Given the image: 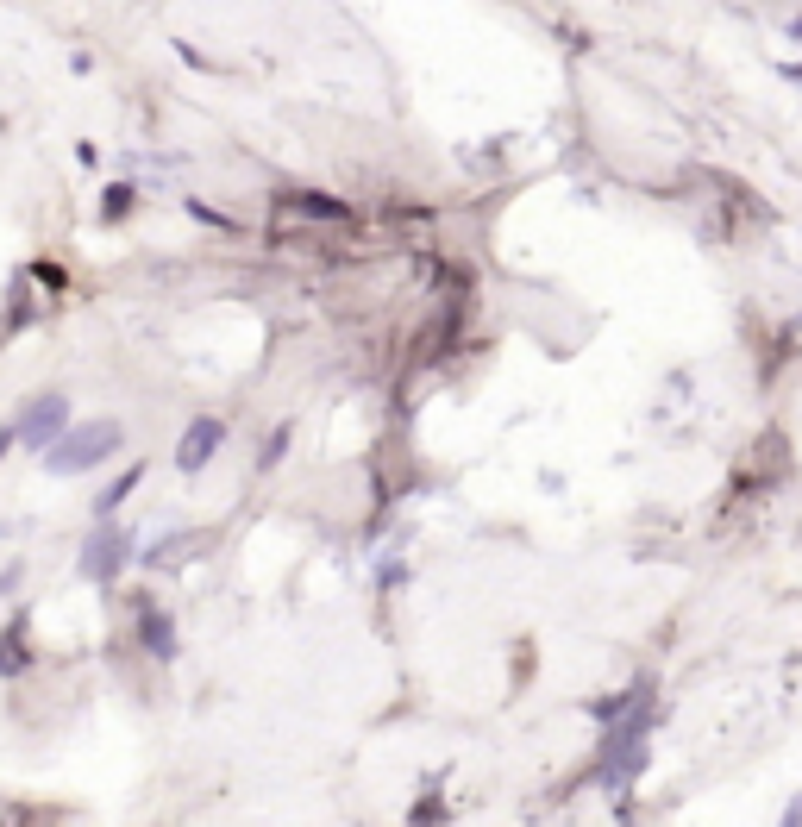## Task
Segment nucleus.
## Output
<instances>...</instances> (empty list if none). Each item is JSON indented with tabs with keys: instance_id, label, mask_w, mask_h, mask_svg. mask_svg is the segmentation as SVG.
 <instances>
[{
	"instance_id": "1",
	"label": "nucleus",
	"mask_w": 802,
	"mask_h": 827,
	"mask_svg": "<svg viewBox=\"0 0 802 827\" xmlns=\"http://www.w3.org/2000/svg\"><path fill=\"white\" fill-rule=\"evenodd\" d=\"M126 445V427L120 420H69V427L44 445V470H51V477H82V470H94V464H107L113 452H120Z\"/></svg>"
},
{
	"instance_id": "2",
	"label": "nucleus",
	"mask_w": 802,
	"mask_h": 827,
	"mask_svg": "<svg viewBox=\"0 0 802 827\" xmlns=\"http://www.w3.org/2000/svg\"><path fill=\"white\" fill-rule=\"evenodd\" d=\"M138 558V533L120 527L113 514H101V527H88L82 533V546H76V577L88 583H113V577H126V564Z\"/></svg>"
},
{
	"instance_id": "3",
	"label": "nucleus",
	"mask_w": 802,
	"mask_h": 827,
	"mask_svg": "<svg viewBox=\"0 0 802 827\" xmlns=\"http://www.w3.org/2000/svg\"><path fill=\"white\" fill-rule=\"evenodd\" d=\"M13 427H19V445L44 458V445H51V439H57V433L69 427V401H63L57 389H44V395H32L26 408L13 414Z\"/></svg>"
},
{
	"instance_id": "4",
	"label": "nucleus",
	"mask_w": 802,
	"mask_h": 827,
	"mask_svg": "<svg viewBox=\"0 0 802 827\" xmlns=\"http://www.w3.org/2000/svg\"><path fill=\"white\" fill-rule=\"evenodd\" d=\"M220 445H226V420L220 414H195L182 427V439H176V470L182 477H201V470L220 458Z\"/></svg>"
},
{
	"instance_id": "5",
	"label": "nucleus",
	"mask_w": 802,
	"mask_h": 827,
	"mask_svg": "<svg viewBox=\"0 0 802 827\" xmlns=\"http://www.w3.org/2000/svg\"><path fill=\"white\" fill-rule=\"evenodd\" d=\"M26 608L7 614V627H0V677H26L32 671V633H26Z\"/></svg>"
},
{
	"instance_id": "6",
	"label": "nucleus",
	"mask_w": 802,
	"mask_h": 827,
	"mask_svg": "<svg viewBox=\"0 0 802 827\" xmlns=\"http://www.w3.org/2000/svg\"><path fill=\"white\" fill-rule=\"evenodd\" d=\"M138 646H145L157 665H176V621L151 602H138Z\"/></svg>"
},
{
	"instance_id": "7",
	"label": "nucleus",
	"mask_w": 802,
	"mask_h": 827,
	"mask_svg": "<svg viewBox=\"0 0 802 827\" xmlns=\"http://www.w3.org/2000/svg\"><path fill=\"white\" fill-rule=\"evenodd\" d=\"M652 696H658V683H652V677H633L627 690H615V696H602V702H589V715H596V721L608 727V721H621V715H633V708H652Z\"/></svg>"
},
{
	"instance_id": "8",
	"label": "nucleus",
	"mask_w": 802,
	"mask_h": 827,
	"mask_svg": "<svg viewBox=\"0 0 802 827\" xmlns=\"http://www.w3.org/2000/svg\"><path fill=\"white\" fill-rule=\"evenodd\" d=\"M282 207H295V214H314V220H339L351 226V207L339 195H320V188H301V195H282Z\"/></svg>"
},
{
	"instance_id": "9",
	"label": "nucleus",
	"mask_w": 802,
	"mask_h": 827,
	"mask_svg": "<svg viewBox=\"0 0 802 827\" xmlns=\"http://www.w3.org/2000/svg\"><path fill=\"white\" fill-rule=\"evenodd\" d=\"M145 477H151L145 464H126V477H113L101 495H94V514H120V508H126V495H138V483H145Z\"/></svg>"
},
{
	"instance_id": "10",
	"label": "nucleus",
	"mask_w": 802,
	"mask_h": 827,
	"mask_svg": "<svg viewBox=\"0 0 802 827\" xmlns=\"http://www.w3.org/2000/svg\"><path fill=\"white\" fill-rule=\"evenodd\" d=\"M138 207V182H107L101 188V226H120Z\"/></svg>"
},
{
	"instance_id": "11",
	"label": "nucleus",
	"mask_w": 802,
	"mask_h": 827,
	"mask_svg": "<svg viewBox=\"0 0 802 827\" xmlns=\"http://www.w3.org/2000/svg\"><path fill=\"white\" fill-rule=\"evenodd\" d=\"M26 270H32L38 289H51V295H63V289H69V270H63V264H51V257H38V264H26Z\"/></svg>"
},
{
	"instance_id": "12",
	"label": "nucleus",
	"mask_w": 802,
	"mask_h": 827,
	"mask_svg": "<svg viewBox=\"0 0 802 827\" xmlns=\"http://www.w3.org/2000/svg\"><path fill=\"white\" fill-rule=\"evenodd\" d=\"M195 546H201L195 533H188V539H163V546H151V552H145V564H176V558H188Z\"/></svg>"
},
{
	"instance_id": "13",
	"label": "nucleus",
	"mask_w": 802,
	"mask_h": 827,
	"mask_svg": "<svg viewBox=\"0 0 802 827\" xmlns=\"http://www.w3.org/2000/svg\"><path fill=\"white\" fill-rule=\"evenodd\" d=\"M188 214H195L207 232H239V220H232V214H220V207H207V201H188Z\"/></svg>"
},
{
	"instance_id": "14",
	"label": "nucleus",
	"mask_w": 802,
	"mask_h": 827,
	"mask_svg": "<svg viewBox=\"0 0 802 827\" xmlns=\"http://www.w3.org/2000/svg\"><path fill=\"white\" fill-rule=\"evenodd\" d=\"M289 445H295V427H276V433L264 439V452H257V464H264V470L282 464V452H289Z\"/></svg>"
},
{
	"instance_id": "15",
	"label": "nucleus",
	"mask_w": 802,
	"mask_h": 827,
	"mask_svg": "<svg viewBox=\"0 0 802 827\" xmlns=\"http://www.w3.org/2000/svg\"><path fill=\"white\" fill-rule=\"evenodd\" d=\"M401 583H408V564H401V558H383V564H376V589H401Z\"/></svg>"
},
{
	"instance_id": "16",
	"label": "nucleus",
	"mask_w": 802,
	"mask_h": 827,
	"mask_svg": "<svg viewBox=\"0 0 802 827\" xmlns=\"http://www.w3.org/2000/svg\"><path fill=\"white\" fill-rule=\"evenodd\" d=\"M408 821H445V802H439V784H433V796H420L414 802V815Z\"/></svg>"
},
{
	"instance_id": "17",
	"label": "nucleus",
	"mask_w": 802,
	"mask_h": 827,
	"mask_svg": "<svg viewBox=\"0 0 802 827\" xmlns=\"http://www.w3.org/2000/svg\"><path fill=\"white\" fill-rule=\"evenodd\" d=\"M19 583H26V564H7V571H0V596H19Z\"/></svg>"
},
{
	"instance_id": "18",
	"label": "nucleus",
	"mask_w": 802,
	"mask_h": 827,
	"mask_svg": "<svg viewBox=\"0 0 802 827\" xmlns=\"http://www.w3.org/2000/svg\"><path fill=\"white\" fill-rule=\"evenodd\" d=\"M13 445H19V427H0V458H7Z\"/></svg>"
},
{
	"instance_id": "19",
	"label": "nucleus",
	"mask_w": 802,
	"mask_h": 827,
	"mask_svg": "<svg viewBox=\"0 0 802 827\" xmlns=\"http://www.w3.org/2000/svg\"><path fill=\"white\" fill-rule=\"evenodd\" d=\"M784 32H790V38H796V44H802V13H796V19H790V26H784Z\"/></svg>"
}]
</instances>
